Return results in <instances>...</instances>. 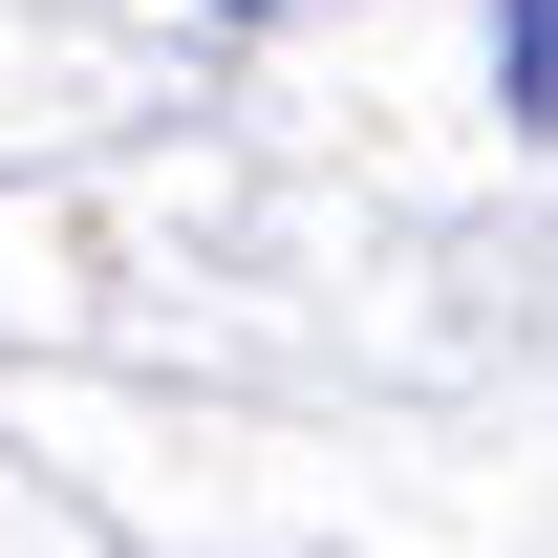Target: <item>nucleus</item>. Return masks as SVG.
Instances as JSON below:
<instances>
[{
    "label": "nucleus",
    "mask_w": 558,
    "mask_h": 558,
    "mask_svg": "<svg viewBox=\"0 0 558 558\" xmlns=\"http://www.w3.org/2000/svg\"><path fill=\"white\" fill-rule=\"evenodd\" d=\"M494 86H515V108H558V0H515V22H494Z\"/></svg>",
    "instance_id": "1"
}]
</instances>
